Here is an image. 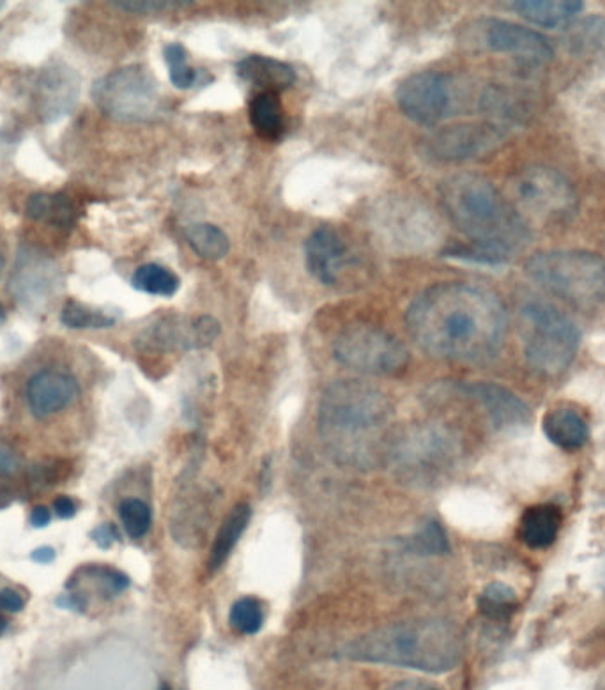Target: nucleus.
<instances>
[{
  "label": "nucleus",
  "instance_id": "obj_1",
  "mask_svg": "<svg viewBox=\"0 0 605 690\" xmlns=\"http://www.w3.org/2000/svg\"><path fill=\"white\" fill-rule=\"evenodd\" d=\"M407 331L430 356L480 365L503 348L509 317L495 292L444 282L420 292L406 312Z\"/></svg>",
  "mask_w": 605,
  "mask_h": 690
},
{
  "label": "nucleus",
  "instance_id": "obj_2",
  "mask_svg": "<svg viewBox=\"0 0 605 690\" xmlns=\"http://www.w3.org/2000/svg\"><path fill=\"white\" fill-rule=\"evenodd\" d=\"M393 409L388 395L367 381H335L319 404V434L337 463L354 469H372L386 463Z\"/></svg>",
  "mask_w": 605,
  "mask_h": 690
},
{
  "label": "nucleus",
  "instance_id": "obj_3",
  "mask_svg": "<svg viewBox=\"0 0 605 690\" xmlns=\"http://www.w3.org/2000/svg\"><path fill=\"white\" fill-rule=\"evenodd\" d=\"M342 657L440 675L452 671L463 660L464 635L444 618L397 621L347 644Z\"/></svg>",
  "mask_w": 605,
  "mask_h": 690
},
{
  "label": "nucleus",
  "instance_id": "obj_4",
  "mask_svg": "<svg viewBox=\"0 0 605 690\" xmlns=\"http://www.w3.org/2000/svg\"><path fill=\"white\" fill-rule=\"evenodd\" d=\"M441 202L469 245L495 255L504 265L526 245L530 232L517 209L489 179L478 174H455L441 185Z\"/></svg>",
  "mask_w": 605,
  "mask_h": 690
},
{
  "label": "nucleus",
  "instance_id": "obj_5",
  "mask_svg": "<svg viewBox=\"0 0 605 690\" xmlns=\"http://www.w3.org/2000/svg\"><path fill=\"white\" fill-rule=\"evenodd\" d=\"M519 328L527 365L542 376L563 374L578 356V325L550 303L530 302L521 306Z\"/></svg>",
  "mask_w": 605,
  "mask_h": 690
},
{
  "label": "nucleus",
  "instance_id": "obj_6",
  "mask_svg": "<svg viewBox=\"0 0 605 690\" xmlns=\"http://www.w3.org/2000/svg\"><path fill=\"white\" fill-rule=\"evenodd\" d=\"M526 273L538 288L573 305L605 297V259L587 250H547L532 255Z\"/></svg>",
  "mask_w": 605,
  "mask_h": 690
},
{
  "label": "nucleus",
  "instance_id": "obj_7",
  "mask_svg": "<svg viewBox=\"0 0 605 690\" xmlns=\"http://www.w3.org/2000/svg\"><path fill=\"white\" fill-rule=\"evenodd\" d=\"M458 441L449 429L440 425H418L398 432L389 445L386 464L412 483L432 482L457 459Z\"/></svg>",
  "mask_w": 605,
  "mask_h": 690
},
{
  "label": "nucleus",
  "instance_id": "obj_8",
  "mask_svg": "<svg viewBox=\"0 0 605 690\" xmlns=\"http://www.w3.org/2000/svg\"><path fill=\"white\" fill-rule=\"evenodd\" d=\"M93 100L105 116L123 122L151 121L162 110L154 74L143 66H125L93 85Z\"/></svg>",
  "mask_w": 605,
  "mask_h": 690
},
{
  "label": "nucleus",
  "instance_id": "obj_9",
  "mask_svg": "<svg viewBox=\"0 0 605 690\" xmlns=\"http://www.w3.org/2000/svg\"><path fill=\"white\" fill-rule=\"evenodd\" d=\"M333 354L347 369L369 376H397L409 365V351L397 337L365 323L344 329Z\"/></svg>",
  "mask_w": 605,
  "mask_h": 690
},
{
  "label": "nucleus",
  "instance_id": "obj_10",
  "mask_svg": "<svg viewBox=\"0 0 605 690\" xmlns=\"http://www.w3.org/2000/svg\"><path fill=\"white\" fill-rule=\"evenodd\" d=\"M515 197L535 219H569L578 209V195L569 179L544 165H535L519 174Z\"/></svg>",
  "mask_w": 605,
  "mask_h": 690
},
{
  "label": "nucleus",
  "instance_id": "obj_11",
  "mask_svg": "<svg viewBox=\"0 0 605 690\" xmlns=\"http://www.w3.org/2000/svg\"><path fill=\"white\" fill-rule=\"evenodd\" d=\"M395 100L409 121L435 126L452 116L455 87L449 74L420 71L400 82L395 91Z\"/></svg>",
  "mask_w": 605,
  "mask_h": 690
},
{
  "label": "nucleus",
  "instance_id": "obj_12",
  "mask_svg": "<svg viewBox=\"0 0 605 690\" xmlns=\"http://www.w3.org/2000/svg\"><path fill=\"white\" fill-rule=\"evenodd\" d=\"M476 42L481 48L517 57L526 62H549L555 57L546 36L524 25L512 24L507 20L486 19L475 24Z\"/></svg>",
  "mask_w": 605,
  "mask_h": 690
},
{
  "label": "nucleus",
  "instance_id": "obj_13",
  "mask_svg": "<svg viewBox=\"0 0 605 690\" xmlns=\"http://www.w3.org/2000/svg\"><path fill=\"white\" fill-rule=\"evenodd\" d=\"M220 335V323L209 315L168 317L146 329L139 337L143 351H194L211 346Z\"/></svg>",
  "mask_w": 605,
  "mask_h": 690
},
{
  "label": "nucleus",
  "instance_id": "obj_14",
  "mask_svg": "<svg viewBox=\"0 0 605 690\" xmlns=\"http://www.w3.org/2000/svg\"><path fill=\"white\" fill-rule=\"evenodd\" d=\"M504 133L490 122L453 125L430 137V156L443 162H463L484 156L503 142Z\"/></svg>",
  "mask_w": 605,
  "mask_h": 690
},
{
  "label": "nucleus",
  "instance_id": "obj_15",
  "mask_svg": "<svg viewBox=\"0 0 605 690\" xmlns=\"http://www.w3.org/2000/svg\"><path fill=\"white\" fill-rule=\"evenodd\" d=\"M77 381L62 372H39L27 385L28 409L39 420L68 408L77 399Z\"/></svg>",
  "mask_w": 605,
  "mask_h": 690
},
{
  "label": "nucleus",
  "instance_id": "obj_16",
  "mask_svg": "<svg viewBox=\"0 0 605 690\" xmlns=\"http://www.w3.org/2000/svg\"><path fill=\"white\" fill-rule=\"evenodd\" d=\"M346 259V243L329 227L315 229L305 243V262L310 274L324 285H335Z\"/></svg>",
  "mask_w": 605,
  "mask_h": 690
},
{
  "label": "nucleus",
  "instance_id": "obj_17",
  "mask_svg": "<svg viewBox=\"0 0 605 690\" xmlns=\"http://www.w3.org/2000/svg\"><path fill=\"white\" fill-rule=\"evenodd\" d=\"M464 391L480 404L492 425L498 429L521 425L530 418V408L526 404L503 386L476 383V385H467Z\"/></svg>",
  "mask_w": 605,
  "mask_h": 690
},
{
  "label": "nucleus",
  "instance_id": "obj_18",
  "mask_svg": "<svg viewBox=\"0 0 605 690\" xmlns=\"http://www.w3.org/2000/svg\"><path fill=\"white\" fill-rule=\"evenodd\" d=\"M240 79L259 93L280 94L296 82V71L291 65L274 57L248 56L236 66Z\"/></svg>",
  "mask_w": 605,
  "mask_h": 690
},
{
  "label": "nucleus",
  "instance_id": "obj_19",
  "mask_svg": "<svg viewBox=\"0 0 605 690\" xmlns=\"http://www.w3.org/2000/svg\"><path fill=\"white\" fill-rule=\"evenodd\" d=\"M563 523L561 510L555 505H535L527 508L519 524V538L530 549H546L555 543Z\"/></svg>",
  "mask_w": 605,
  "mask_h": 690
},
{
  "label": "nucleus",
  "instance_id": "obj_20",
  "mask_svg": "<svg viewBox=\"0 0 605 690\" xmlns=\"http://www.w3.org/2000/svg\"><path fill=\"white\" fill-rule=\"evenodd\" d=\"M512 8L530 24L556 28L575 19L584 4L579 0H517Z\"/></svg>",
  "mask_w": 605,
  "mask_h": 690
},
{
  "label": "nucleus",
  "instance_id": "obj_21",
  "mask_svg": "<svg viewBox=\"0 0 605 690\" xmlns=\"http://www.w3.org/2000/svg\"><path fill=\"white\" fill-rule=\"evenodd\" d=\"M544 434L550 443L563 449H578L590 440L586 420L570 408H556L544 418Z\"/></svg>",
  "mask_w": 605,
  "mask_h": 690
},
{
  "label": "nucleus",
  "instance_id": "obj_22",
  "mask_svg": "<svg viewBox=\"0 0 605 690\" xmlns=\"http://www.w3.org/2000/svg\"><path fill=\"white\" fill-rule=\"evenodd\" d=\"M249 122L260 139L278 142L287 131L286 108L280 94L257 93L248 107Z\"/></svg>",
  "mask_w": 605,
  "mask_h": 690
},
{
  "label": "nucleus",
  "instance_id": "obj_23",
  "mask_svg": "<svg viewBox=\"0 0 605 690\" xmlns=\"http://www.w3.org/2000/svg\"><path fill=\"white\" fill-rule=\"evenodd\" d=\"M249 519H252V508L246 503H240L229 512L222 526L218 529L217 538H214L211 552H209V570L220 569L225 563L226 558L231 557L234 547L240 542V538L248 528Z\"/></svg>",
  "mask_w": 605,
  "mask_h": 690
},
{
  "label": "nucleus",
  "instance_id": "obj_24",
  "mask_svg": "<svg viewBox=\"0 0 605 690\" xmlns=\"http://www.w3.org/2000/svg\"><path fill=\"white\" fill-rule=\"evenodd\" d=\"M25 213L34 222H50L62 229L73 227L77 222V208L62 194H34Z\"/></svg>",
  "mask_w": 605,
  "mask_h": 690
},
{
  "label": "nucleus",
  "instance_id": "obj_25",
  "mask_svg": "<svg viewBox=\"0 0 605 690\" xmlns=\"http://www.w3.org/2000/svg\"><path fill=\"white\" fill-rule=\"evenodd\" d=\"M186 243L206 260H222L231 252V242L213 223H191L185 229Z\"/></svg>",
  "mask_w": 605,
  "mask_h": 690
},
{
  "label": "nucleus",
  "instance_id": "obj_26",
  "mask_svg": "<svg viewBox=\"0 0 605 690\" xmlns=\"http://www.w3.org/2000/svg\"><path fill=\"white\" fill-rule=\"evenodd\" d=\"M131 285L137 291L146 292L151 296L172 297L179 291L181 280L174 271L162 265L140 266L131 277Z\"/></svg>",
  "mask_w": 605,
  "mask_h": 690
},
{
  "label": "nucleus",
  "instance_id": "obj_27",
  "mask_svg": "<svg viewBox=\"0 0 605 690\" xmlns=\"http://www.w3.org/2000/svg\"><path fill=\"white\" fill-rule=\"evenodd\" d=\"M570 50L578 56H595L605 51V19L587 16L573 25L567 36Z\"/></svg>",
  "mask_w": 605,
  "mask_h": 690
},
{
  "label": "nucleus",
  "instance_id": "obj_28",
  "mask_svg": "<svg viewBox=\"0 0 605 690\" xmlns=\"http://www.w3.org/2000/svg\"><path fill=\"white\" fill-rule=\"evenodd\" d=\"M517 607V594L503 583L489 584L478 597V611L492 621L510 620Z\"/></svg>",
  "mask_w": 605,
  "mask_h": 690
},
{
  "label": "nucleus",
  "instance_id": "obj_29",
  "mask_svg": "<svg viewBox=\"0 0 605 690\" xmlns=\"http://www.w3.org/2000/svg\"><path fill=\"white\" fill-rule=\"evenodd\" d=\"M79 575H82L83 580L91 581L94 584V594L100 595L105 600H110L112 597L123 594L130 586V580L120 570L112 569V566H83Z\"/></svg>",
  "mask_w": 605,
  "mask_h": 690
},
{
  "label": "nucleus",
  "instance_id": "obj_30",
  "mask_svg": "<svg viewBox=\"0 0 605 690\" xmlns=\"http://www.w3.org/2000/svg\"><path fill=\"white\" fill-rule=\"evenodd\" d=\"M60 323L71 329H102L116 325V319L93 306L68 302L60 312Z\"/></svg>",
  "mask_w": 605,
  "mask_h": 690
},
{
  "label": "nucleus",
  "instance_id": "obj_31",
  "mask_svg": "<svg viewBox=\"0 0 605 690\" xmlns=\"http://www.w3.org/2000/svg\"><path fill=\"white\" fill-rule=\"evenodd\" d=\"M163 57H165L166 66H168V77H171L174 87L186 91V89H191L197 84L199 73L188 62V51L181 43L166 45Z\"/></svg>",
  "mask_w": 605,
  "mask_h": 690
},
{
  "label": "nucleus",
  "instance_id": "obj_32",
  "mask_svg": "<svg viewBox=\"0 0 605 690\" xmlns=\"http://www.w3.org/2000/svg\"><path fill=\"white\" fill-rule=\"evenodd\" d=\"M229 621H231L232 629L240 634H257L263 629L264 623L263 604L254 597L240 598L232 606Z\"/></svg>",
  "mask_w": 605,
  "mask_h": 690
},
{
  "label": "nucleus",
  "instance_id": "obj_33",
  "mask_svg": "<svg viewBox=\"0 0 605 690\" xmlns=\"http://www.w3.org/2000/svg\"><path fill=\"white\" fill-rule=\"evenodd\" d=\"M120 521L125 526L126 534L130 535L135 540H139L143 535L148 534L153 523V515L142 500L139 498H126L119 505Z\"/></svg>",
  "mask_w": 605,
  "mask_h": 690
},
{
  "label": "nucleus",
  "instance_id": "obj_34",
  "mask_svg": "<svg viewBox=\"0 0 605 690\" xmlns=\"http://www.w3.org/2000/svg\"><path fill=\"white\" fill-rule=\"evenodd\" d=\"M406 546L409 547V551L418 554H444L450 549L449 538L441 524L435 521H427L423 528L412 535Z\"/></svg>",
  "mask_w": 605,
  "mask_h": 690
},
{
  "label": "nucleus",
  "instance_id": "obj_35",
  "mask_svg": "<svg viewBox=\"0 0 605 690\" xmlns=\"http://www.w3.org/2000/svg\"><path fill=\"white\" fill-rule=\"evenodd\" d=\"M22 468H24V457L19 448L10 440L0 436V477H13Z\"/></svg>",
  "mask_w": 605,
  "mask_h": 690
},
{
  "label": "nucleus",
  "instance_id": "obj_36",
  "mask_svg": "<svg viewBox=\"0 0 605 690\" xmlns=\"http://www.w3.org/2000/svg\"><path fill=\"white\" fill-rule=\"evenodd\" d=\"M186 2H168V0H142V2H114L116 8L130 11V13H156V11L166 10V8H177L185 5Z\"/></svg>",
  "mask_w": 605,
  "mask_h": 690
},
{
  "label": "nucleus",
  "instance_id": "obj_37",
  "mask_svg": "<svg viewBox=\"0 0 605 690\" xmlns=\"http://www.w3.org/2000/svg\"><path fill=\"white\" fill-rule=\"evenodd\" d=\"M60 466L57 464H37L33 469V480L36 486H51V483L59 482Z\"/></svg>",
  "mask_w": 605,
  "mask_h": 690
},
{
  "label": "nucleus",
  "instance_id": "obj_38",
  "mask_svg": "<svg viewBox=\"0 0 605 690\" xmlns=\"http://www.w3.org/2000/svg\"><path fill=\"white\" fill-rule=\"evenodd\" d=\"M91 538H93L94 542L102 547V549H110V547L114 546V542L120 540L119 534H117V528L114 524H102L100 528L91 531Z\"/></svg>",
  "mask_w": 605,
  "mask_h": 690
},
{
  "label": "nucleus",
  "instance_id": "obj_39",
  "mask_svg": "<svg viewBox=\"0 0 605 690\" xmlns=\"http://www.w3.org/2000/svg\"><path fill=\"white\" fill-rule=\"evenodd\" d=\"M24 607V597L16 594L14 589H2V592H0V611L20 612Z\"/></svg>",
  "mask_w": 605,
  "mask_h": 690
},
{
  "label": "nucleus",
  "instance_id": "obj_40",
  "mask_svg": "<svg viewBox=\"0 0 605 690\" xmlns=\"http://www.w3.org/2000/svg\"><path fill=\"white\" fill-rule=\"evenodd\" d=\"M56 604L60 609H68V611L83 612L88 609V600L79 594L62 595L57 598Z\"/></svg>",
  "mask_w": 605,
  "mask_h": 690
},
{
  "label": "nucleus",
  "instance_id": "obj_41",
  "mask_svg": "<svg viewBox=\"0 0 605 690\" xmlns=\"http://www.w3.org/2000/svg\"><path fill=\"white\" fill-rule=\"evenodd\" d=\"M54 510L60 519H71L77 514V503L70 496H57L54 501Z\"/></svg>",
  "mask_w": 605,
  "mask_h": 690
},
{
  "label": "nucleus",
  "instance_id": "obj_42",
  "mask_svg": "<svg viewBox=\"0 0 605 690\" xmlns=\"http://www.w3.org/2000/svg\"><path fill=\"white\" fill-rule=\"evenodd\" d=\"M50 521L51 515L50 512H48L47 506H36V508L31 512V524H33L34 528H47Z\"/></svg>",
  "mask_w": 605,
  "mask_h": 690
},
{
  "label": "nucleus",
  "instance_id": "obj_43",
  "mask_svg": "<svg viewBox=\"0 0 605 690\" xmlns=\"http://www.w3.org/2000/svg\"><path fill=\"white\" fill-rule=\"evenodd\" d=\"M31 560L34 563H42V565H48L51 561L56 560V551L51 547H37L31 552Z\"/></svg>",
  "mask_w": 605,
  "mask_h": 690
},
{
  "label": "nucleus",
  "instance_id": "obj_44",
  "mask_svg": "<svg viewBox=\"0 0 605 690\" xmlns=\"http://www.w3.org/2000/svg\"><path fill=\"white\" fill-rule=\"evenodd\" d=\"M389 690H440L438 687L429 686V683H423V681H403V683H397V686H393Z\"/></svg>",
  "mask_w": 605,
  "mask_h": 690
},
{
  "label": "nucleus",
  "instance_id": "obj_45",
  "mask_svg": "<svg viewBox=\"0 0 605 690\" xmlns=\"http://www.w3.org/2000/svg\"><path fill=\"white\" fill-rule=\"evenodd\" d=\"M8 625H10V623H8V620H5L2 615H0V635L4 634L5 630H8Z\"/></svg>",
  "mask_w": 605,
  "mask_h": 690
},
{
  "label": "nucleus",
  "instance_id": "obj_46",
  "mask_svg": "<svg viewBox=\"0 0 605 690\" xmlns=\"http://www.w3.org/2000/svg\"><path fill=\"white\" fill-rule=\"evenodd\" d=\"M8 503H10V498L5 496L4 491H0V508L8 505Z\"/></svg>",
  "mask_w": 605,
  "mask_h": 690
},
{
  "label": "nucleus",
  "instance_id": "obj_47",
  "mask_svg": "<svg viewBox=\"0 0 605 690\" xmlns=\"http://www.w3.org/2000/svg\"><path fill=\"white\" fill-rule=\"evenodd\" d=\"M4 320H5V312H4V308H2V305H0V325H2Z\"/></svg>",
  "mask_w": 605,
  "mask_h": 690
},
{
  "label": "nucleus",
  "instance_id": "obj_48",
  "mask_svg": "<svg viewBox=\"0 0 605 690\" xmlns=\"http://www.w3.org/2000/svg\"><path fill=\"white\" fill-rule=\"evenodd\" d=\"M4 266H5L4 257L0 255V274H2V271H4Z\"/></svg>",
  "mask_w": 605,
  "mask_h": 690
},
{
  "label": "nucleus",
  "instance_id": "obj_49",
  "mask_svg": "<svg viewBox=\"0 0 605 690\" xmlns=\"http://www.w3.org/2000/svg\"><path fill=\"white\" fill-rule=\"evenodd\" d=\"M158 690H172L171 686H168V683H162V686H160V689Z\"/></svg>",
  "mask_w": 605,
  "mask_h": 690
}]
</instances>
